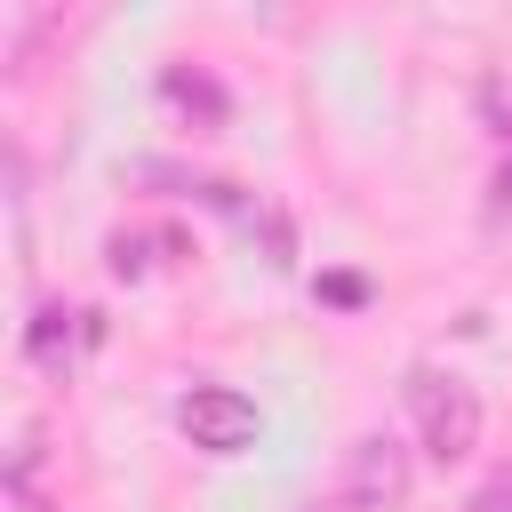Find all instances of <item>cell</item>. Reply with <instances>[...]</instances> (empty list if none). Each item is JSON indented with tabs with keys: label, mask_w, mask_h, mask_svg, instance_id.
Here are the masks:
<instances>
[{
	"label": "cell",
	"mask_w": 512,
	"mask_h": 512,
	"mask_svg": "<svg viewBox=\"0 0 512 512\" xmlns=\"http://www.w3.org/2000/svg\"><path fill=\"white\" fill-rule=\"evenodd\" d=\"M408 408H416V432H424V448H432L440 464H456V456L480 448V392H472L464 376L416 368V376H408Z\"/></svg>",
	"instance_id": "6da1fadb"
},
{
	"label": "cell",
	"mask_w": 512,
	"mask_h": 512,
	"mask_svg": "<svg viewBox=\"0 0 512 512\" xmlns=\"http://www.w3.org/2000/svg\"><path fill=\"white\" fill-rule=\"evenodd\" d=\"M176 424H184V440L208 448V456H240V448H256V400L232 392V384H192L184 408H176Z\"/></svg>",
	"instance_id": "7a4b0ae2"
},
{
	"label": "cell",
	"mask_w": 512,
	"mask_h": 512,
	"mask_svg": "<svg viewBox=\"0 0 512 512\" xmlns=\"http://www.w3.org/2000/svg\"><path fill=\"white\" fill-rule=\"evenodd\" d=\"M400 496H408V448L384 440V432L352 440V456H344V504L352 512H392Z\"/></svg>",
	"instance_id": "3957f363"
},
{
	"label": "cell",
	"mask_w": 512,
	"mask_h": 512,
	"mask_svg": "<svg viewBox=\"0 0 512 512\" xmlns=\"http://www.w3.org/2000/svg\"><path fill=\"white\" fill-rule=\"evenodd\" d=\"M160 96H168L176 112H192L200 128H224V112H232V104H224V88H216L200 64H168V72H160Z\"/></svg>",
	"instance_id": "277c9868"
},
{
	"label": "cell",
	"mask_w": 512,
	"mask_h": 512,
	"mask_svg": "<svg viewBox=\"0 0 512 512\" xmlns=\"http://www.w3.org/2000/svg\"><path fill=\"white\" fill-rule=\"evenodd\" d=\"M64 344H72V312H64V304H40L32 328H24V352H32L40 368H64Z\"/></svg>",
	"instance_id": "5b68a950"
},
{
	"label": "cell",
	"mask_w": 512,
	"mask_h": 512,
	"mask_svg": "<svg viewBox=\"0 0 512 512\" xmlns=\"http://www.w3.org/2000/svg\"><path fill=\"white\" fill-rule=\"evenodd\" d=\"M104 256H112V272H120V280H136V272H144V240H136V232H112V248H104Z\"/></svg>",
	"instance_id": "8992f818"
},
{
	"label": "cell",
	"mask_w": 512,
	"mask_h": 512,
	"mask_svg": "<svg viewBox=\"0 0 512 512\" xmlns=\"http://www.w3.org/2000/svg\"><path fill=\"white\" fill-rule=\"evenodd\" d=\"M504 504H512V480H496V488H480V496H472V512H504Z\"/></svg>",
	"instance_id": "52a82bcc"
}]
</instances>
